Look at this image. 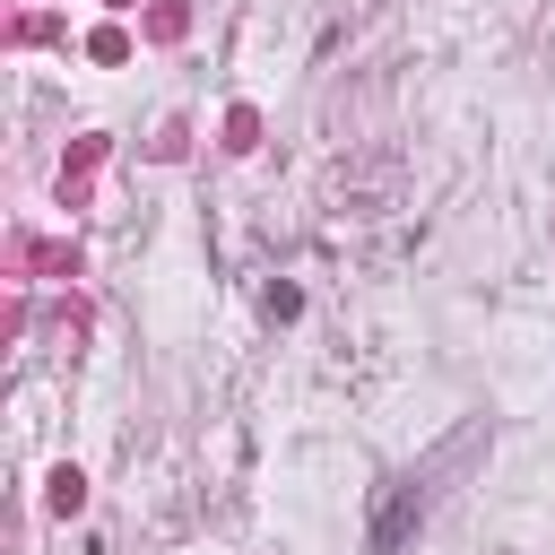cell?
<instances>
[{
	"label": "cell",
	"instance_id": "6da1fadb",
	"mask_svg": "<svg viewBox=\"0 0 555 555\" xmlns=\"http://www.w3.org/2000/svg\"><path fill=\"white\" fill-rule=\"evenodd\" d=\"M416 520H425V486H390V503H382V520H373V555H399Z\"/></svg>",
	"mask_w": 555,
	"mask_h": 555
}]
</instances>
